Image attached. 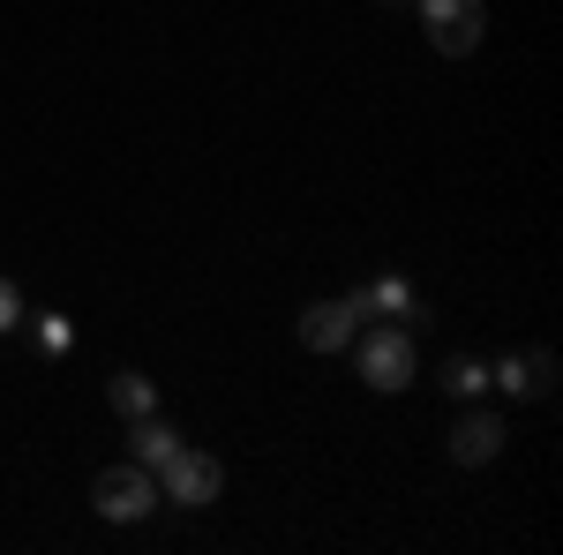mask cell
<instances>
[{"label": "cell", "mask_w": 563, "mask_h": 555, "mask_svg": "<svg viewBox=\"0 0 563 555\" xmlns=\"http://www.w3.org/2000/svg\"><path fill=\"white\" fill-rule=\"evenodd\" d=\"M38 345L53 353V360H60V353L76 345V331H68V315H38Z\"/></svg>", "instance_id": "12"}, {"label": "cell", "mask_w": 563, "mask_h": 555, "mask_svg": "<svg viewBox=\"0 0 563 555\" xmlns=\"http://www.w3.org/2000/svg\"><path fill=\"white\" fill-rule=\"evenodd\" d=\"M443 390H451V398H481V390H488V368H481V360H451V368H443Z\"/></svg>", "instance_id": "11"}, {"label": "cell", "mask_w": 563, "mask_h": 555, "mask_svg": "<svg viewBox=\"0 0 563 555\" xmlns=\"http://www.w3.org/2000/svg\"><path fill=\"white\" fill-rule=\"evenodd\" d=\"M353 323H361L353 300H316V308L301 315V345L308 353H339V345L353 338Z\"/></svg>", "instance_id": "6"}, {"label": "cell", "mask_w": 563, "mask_h": 555, "mask_svg": "<svg viewBox=\"0 0 563 555\" xmlns=\"http://www.w3.org/2000/svg\"><path fill=\"white\" fill-rule=\"evenodd\" d=\"M353 315H384V323H398V315H421V300H413L406 278H376V286L353 293Z\"/></svg>", "instance_id": "8"}, {"label": "cell", "mask_w": 563, "mask_h": 555, "mask_svg": "<svg viewBox=\"0 0 563 555\" xmlns=\"http://www.w3.org/2000/svg\"><path fill=\"white\" fill-rule=\"evenodd\" d=\"M496 451H504V421L496 413H466V421L451 428V458L459 466H488Z\"/></svg>", "instance_id": "7"}, {"label": "cell", "mask_w": 563, "mask_h": 555, "mask_svg": "<svg viewBox=\"0 0 563 555\" xmlns=\"http://www.w3.org/2000/svg\"><path fill=\"white\" fill-rule=\"evenodd\" d=\"M15 323H23V293L0 278V331H15Z\"/></svg>", "instance_id": "13"}, {"label": "cell", "mask_w": 563, "mask_h": 555, "mask_svg": "<svg viewBox=\"0 0 563 555\" xmlns=\"http://www.w3.org/2000/svg\"><path fill=\"white\" fill-rule=\"evenodd\" d=\"M488 384H504L511 390V398H549V390H556V353H511V360H496V368H488Z\"/></svg>", "instance_id": "5"}, {"label": "cell", "mask_w": 563, "mask_h": 555, "mask_svg": "<svg viewBox=\"0 0 563 555\" xmlns=\"http://www.w3.org/2000/svg\"><path fill=\"white\" fill-rule=\"evenodd\" d=\"M166 503H188V511H203V503H218V488H225V473H218L211 451H188L180 443L174 458H166Z\"/></svg>", "instance_id": "3"}, {"label": "cell", "mask_w": 563, "mask_h": 555, "mask_svg": "<svg viewBox=\"0 0 563 555\" xmlns=\"http://www.w3.org/2000/svg\"><path fill=\"white\" fill-rule=\"evenodd\" d=\"M421 23H429L435 53H474L481 45V0H421Z\"/></svg>", "instance_id": "4"}, {"label": "cell", "mask_w": 563, "mask_h": 555, "mask_svg": "<svg viewBox=\"0 0 563 555\" xmlns=\"http://www.w3.org/2000/svg\"><path fill=\"white\" fill-rule=\"evenodd\" d=\"M361 384L368 390H406L413 384V338H406L398 323H384V331L361 338Z\"/></svg>", "instance_id": "2"}, {"label": "cell", "mask_w": 563, "mask_h": 555, "mask_svg": "<svg viewBox=\"0 0 563 555\" xmlns=\"http://www.w3.org/2000/svg\"><path fill=\"white\" fill-rule=\"evenodd\" d=\"M90 503H98V518H113V525H135V518L158 511V480L143 466H106L90 480Z\"/></svg>", "instance_id": "1"}, {"label": "cell", "mask_w": 563, "mask_h": 555, "mask_svg": "<svg viewBox=\"0 0 563 555\" xmlns=\"http://www.w3.org/2000/svg\"><path fill=\"white\" fill-rule=\"evenodd\" d=\"M113 406H121L129 421H143V413H158V384L129 368V376H113Z\"/></svg>", "instance_id": "10"}, {"label": "cell", "mask_w": 563, "mask_h": 555, "mask_svg": "<svg viewBox=\"0 0 563 555\" xmlns=\"http://www.w3.org/2000/svg\"><path fill=\"white\" fill-rule=\"evenodd\" d=\"M129 443H135V466H143V473H158V466H166V458L180 451V435H174L166 421H158V413H143V421H129Z\"/></svg>", "instance_id": "9"}]
</instances>
